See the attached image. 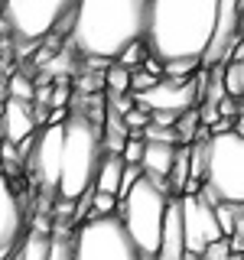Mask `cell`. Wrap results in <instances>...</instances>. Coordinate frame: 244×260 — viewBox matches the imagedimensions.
<instances>
[{"instance_id": "5bb4252c", "label": "cell", "mask_w": 244, "mask_h": 260, "mask_svg": "<svg viewBox=\"0 0 244 260\" xmlns=\"http://www.w3.org/2000/svg\"><path fill=\"white\" fill-rule=\"evenodd\" d=\"M120 173H124V162H120V156H108L104 153L101 166H98L95 173V192H104V195H114L117 199V185H120Z\"/></svg>"}, {"instance_id": "277c9868", "label": "cell", "mask_w": 244, "mask_h": 260, "mask_svg": "<svg viewBox=\"0 0 244 260\" xmlns=\"http://www.w3.org/2000/svg\"><path fill=\"white\" fill-rule=\"evenodd\" d=\"M169 195L160 192L150 179H137L134 189L117 202V221L124 224L127 238L134 241L140 257H157L160 234H163V218H166Z\"/></svg>"}, {"instance_id": "3957f363", "label": "cell", "mask_w": 244, "mask_h": 260, "mask_svg": "<svg viewBox=\"0 0 244 260\" xmlns=\"http://www.w3.org/2000/svg\"><path fill=\"white\" fill-rule=\"evenodd\" d=\"M101 127L92 124L81 108H72L62 120V150H59V192L62 202H78L92 192L95 173L101 166Z\"/></svg>"}, {"instance_id": "7a4b0ae2", "label": "cell", "mask_w": 244, "mask_h": 260, "mask_svg": "<svg viewBox=\"0 0 244 260\" xmlns=\"http://www.w3.org/2000/svg\"><path fill=\"white\" fill-rule=\"evenodd\" d=\"M150 0H78L69 39L85 59L114 62L120 52L143 39Z\"/></svg>"}, {"instance_id": "83f0119b", "label": "cell", "mask_w": 244, "mask_h": 260, "mask_svg": "<svg viewBox=\"0 0 244 260\" xmlns=\"http://www.w3.org/2000/svg\"><path fill=\"white\" fill-rule=\"evenodd\" d=\"M231 257V250H228V241H211L205 250H202V260H228Z\"/></svg>"}, {"instance_id": "484cf974", "label": "cell", "mask_w": 244, "mask_h": 260, "mask_svg": "<svg viewBox=\"0 0 244 260\" xmlns=\"http://www.w3.org/2000/svg\"><path fill=\"white\" fill-rule=\"evenodd\" d=\"M69 101H72V88H69V81L59 78V88H52V98H49V108H69Z\"/></svg>"}, {"instance_id": "7c38bea8", "label": "cell", "mask_w": 244, "mask_h": 260, "mask_svg": "<svg viewBox=\"0 0 244 260\" xmlns=\"http://www.w3.org/2000/svg\"><path fill=\"white\" fill-rule=\"evenodd\" d=\"M20 224H23L20 199H16L13 185L7 182V176H0V260L13 250L16 238H20Z\"/></svg>"}, {"instance_id": "6da1fadb", "label": "cell", "mask_w": 244, "mask_h": 260, "mask_svg": "<svg viewBox=\"0 0 244 260\" xmlns=\"http://www.w3.org/2000/svg\"><path fill=\"white\" fill-rule=\"evenodd\" d=\"M218 0H150L143 46L157 62L202 59L215 26Z\"/></svg>"}, {"instance_id": "9a60e30c", "label": "cell", "mask_w": 244, "mask_h": 260, "mask_svg": "<svg viewBox=\"0 0 244 260\" xmlns=\"http://www.w3.org/2000/svg\"><path fill=\"white\" fill-rule=\"evenodd\" d=\"M211 215H215V224H218V231H222V238H231L238 228H244L241 205H228V202H222V205L211 208Z\"/></svg>"}, {"instance_id": "cb8c5ba5", "label": "cell", "mask_w": 244, "mask_h": 260, "mask_svg": "<svg viewBox=\"0 0 244 260\" xmlns=\"http://www.w3.org/2000/svg\"><path fill=\"white\" fill-rule=\"evenodd\" d=\"M160 78H153V75H146V72H140V69H134L130 72V94H143V91H150L153 85H157Z\"/></svg>"}, {"instance_id": "f546056e", "label": "cell", "mask_w": 244, "mask_h": 260, "mask_svg": "<svg viewBox=\"0 0 244 260\" xmlns=\"http://www.w3.org/2000/svg\"><path fill=\"white\" fill-rule=\"evenodd\" d=\"M179 114H169V111H150V124L153 127H163V130H173Z\"/></svg>"}, {"instance_id": "5b68a950", "label": "cell", "mask_w": 244, "mask_h": 260, "mask_svg": "<svg viewBox=\"0 0 244 260\" xmlns=\"http://www.w3.org/2000/svg\"><path fill=\"white\" fill-rule=\"evenodd\" d=\"M202 182L218 195V202L241 205V199H244V137H241V130L208 137Z\"/></svg>"}, {"instance_id": "ba28073f", "label": "cell", "mask_w": 244, "mask_h": 260, "mask_svg": "<svg viewBox=\"0 0 244 260\" xmlns=\"http://www.w3.org/2000/svg\"><path fill=\"white\" fill-rule=\"evenodd\" d=\"M234 49H241V0H218L215 26H211L208 46L202 52V69H215L231 59Z\"/></svg>"}, {"instance_id": "d4e9b609", "label": "cell", "mask_w": 244, "mask_h": 260, "mask_svg": "<svg viewBox=\"0 0 244 260\" xmlns=\"http://www.w3.org/2000/svg\"><path fill=\"white\" fill-rule=\"evenodd\" d=\"M49 260H72V238H65V234L52 238V244H49Z\"/></svg>"}, {"instance_id": "52a82bcc", "label": "cell", "mask_w": 244, "mask_h": 260, "mask_svg": "<svg viewBox=\"0 0 244 260\" xmlns=\"http://www.w3.org/2000/svg\"><path fill=\"white\" fill-rule=\"evenodd\" d=\"M72 260H140L117 215L88 218L72 238Z\"/></svg>"}, {"instance_id": "30bf717a", "label": "cell", "mask_w": 244, "mask_h": 260, "mask_svg": "<svg viewBox=\"0 0 244 260\" xmlns=\"http://www.w3.org/2000/svg\"><path fill=\"white\" fill-rule=\"evenodd\" d=\"M179 224H182V247L195 257H202V250L211 241H222V231L215 224L211 208L202 205L195 195H182L179 199Z\"/></svg>"}, {"instance_id": "9c48e42d", "label": "cell", "mask_w": 244, "mask_h": 260, "mask_svg": "<svg viewBox=\"0 0 244 260\" xmlns=\"http://www.w3.org/2000/svg\"><path fill=\"white\" fill-rule=\"evenodd\" d=\"M134 108L140 111H169V114H186L192 108H199V75L189 81H166L160 78L150 91L134 98Z\"/></svg>"}, {"instance_id": "2e32d148", "label": "cell", "mask_w": 244, "mask_h": 260, "mask_svg": "<svg viewBox=\"0 0 244 260\" xmlns=\"http://www.w3.org/2000/svg\"><path fill=\"white\" fill-rule=\"evenodd\" d=\"M49 244H52V238H49L46 231H33L29 238L23 241L16 260H49Z\"/></svg>"}, {"instance_id": "e0dca14e", "label": "cell", "mask_w": 244, "mask_h": 260, "mask_svg": "<svg viewBox=\"0 0 244 260\" xmlns=\"http://www.w3.org/2000/svg\"><path fill=\"white\" fill-rule=\"evenodd\" d=\"M202 72L199 59H173V62H163V78L166 81H189Z\"/></svg>"}, {"instance_id": "4dcf8cb0", "label": "cell", "mask_w": 244, "mask_h": 260, "mask_svg": "<svg viewBox=\"0 0 244 260\" xmlns=\"http://www.w3.org/2000/svg\"><path fill=\"white\" fill-rule=\"evenodd\" d=\"M78 88H81V94H95L98 88H104V78L98 75V72H92V75H85V81H81Z\"/></svg>"}, {"instance_id": "8992f818", "label": "cell", "mask_w": 244, "mask_h": 260, "mask_svg": "<svg viewBox=\"0 0 244 260\" xmlns=\"http://www.w3.org/2000/svg\"><path fill=\"white\" fill-rule=\"evenodd\" d=\"M78 0H4V20L0 26L16 43H39L52 36L65 16L75 13Z\"/></svg>"}, {"instance_id": "d6a6232c", "label": "cell", "mask_w": 244, "mask_h": 260, "mask_svg": "<svg viewBox=\"0 0 244 260\" xmlns=\"http://www.w3.org/2000/svg\"><path fill=\"white\" fill-rule=\"evenodd\" d=\"M140 260H153V257H140Z\"/></svg>"}, {"instance_id": "ffe728a7", "label": "cell", "mask_w": 244, "mask_h": 260, "mask_svg": "<svg viewBox=\"0 0 244 260\" xmlns=\"http://www.w3.org/2000/svg\"><path fill=\"white\" fill-rule=\"evenodd\" d=\"M7 94H10L13 101L33 104V81L26 75H10V78H7Z\"/></svg>"}, {"instance_id": "d6986e66", "label": "cell", "mask_w": 244, "mask_h": 260, "mask_svg": "<svg viewBox=\"0 0 244 260\" xmlns=\"http://www.w3.org/2000/svg\"><path fill=\"white\" fill-rule=\"evenodd\" d=\"M143 59H146V46H143V39H137V43H130V46H127V49H124V52H120L114 62H117L120 69L134 72V69H140V62H143Z\"/></svg>"}, {"instance_id": "f1b7e54d", "label": "cell", "mask_w": 244, "mask_h": 260, "mask_svg": "<svg viewBox=\"0 0 244 260\" xmlns=\"http://www.w3.org/2000/svg\"><path fill=\"white\" fill-rule=\"evenodd\" d=\"M218 108V117H225V120H241V101H231V98H222V101L215 104Z\"/></svg>"}, {"instance_id": "44dd1931", "label": "cell", "mask_w": 244, "mask_h": 260, "mask_svg": "<svg viewBox=\"0 0 244 260\" xmlns=\"http://www.w3.org/2000/svg\"><path fill=\"white\" fill-rule=\"evenodd\" d=\"M114 211H117V199L92 189V218H111Z\"/></svg>"}, {"instance_id": "4fadbf2b", "label": "cell", "mask_w": 244, "mask_h": 260, "mask_svg": "<svg viewBox=\"0 0 244 260\" xmlns=\"http://www.w3.org/2000/svg\"><path fill=\"white\" fill-rule=\"evenodd\" d=\"M4 134H7V143L20 146L26 137L36 134V120H33V104H23V101H13L7 98L4 104Z\"/></svg>"}, {"instance_id": "8fae6325", "label": "cell", "mask_w": 244, "mask_h": 260, "mask_svg": "<svg viewBox=\"0 0 244 260\" xmlns=\"http://www.w3.org/2000/svg\"><path fill=\"white\" fill-rule=\"evenodd\" d=\"M59 150H62V124H46L33 137L29 150V173L43 185V192H52L59 182Z\"/></svg>"}, {"instance_id": "4316f807", "label": "cell", "mask_w": 244, "mask_h": 260, "mask_svg": "<svg viewBox=\"0 0 244 260\" xmlns=\"http://www.w3.org/2000/svg\"><path fill=\"white\" fill-rule=\"evenodd\" d=\"M137 179H140V166H124V173H120V185H117V199H124V195L134 189Z\"/></svg>"}, {"instance_id": "ac0fdd59", "label": "cell", "mask_w": 244, "mask_h": 260, "mask_svg": "<svg viewBox=\"0 0 244 260\" xmlns=\"http://www.w3.org/2000/svg\"><path fill=\"white\" fill-rule=\"evenodd\" d=\"M104 88H108L111 94H127L130 91V72L127 69H120L117 62H111L108 69H104Z\"/></svg>"}, {"instance_id": "603a6c76", "label": "cell", "mask_w": 244, "mask_h": 260, "mask_svg": "<svg viewBox=\"0 0 244 260\" xmlns=\"http://www.w3.org/2000/svg\"><path fill=\"white\" fill-rule=\"evenodd\" d=\"M104 101L111 104V108H104V111L117 114V117H124V114L134 108V94H130V91H127V94H111V91H108V94H104Z\"/></svg>"}, {"instance_id": "7402d4cb", "label": "cell", "mask_w": 244, "mask_h": 260, "mask_svg": "<svg viewBox=\"0 0 244 260\" xmlns=\"http://www.w3.org/2000/svg\"><path fill=\"white\" fill-rule=\"evenodd\" d=\"M140 156H143V140L127 137L124 150H120V162H124V166H140Z\"/></svg>"}, {"instance_id": "1f68e13d", "label": "cell", "mask_w": 244, "mask_h": 260, "mask_svg": "<svg viewBox=\"0 0 244 260\" xmlns=\"http://www.w3.org/2000/svg\"><path fill=\"white\" fill-rule=\"evenodd\" d=\"M0 20H4V0H0Z\"/></svg>"}]
</instances>
